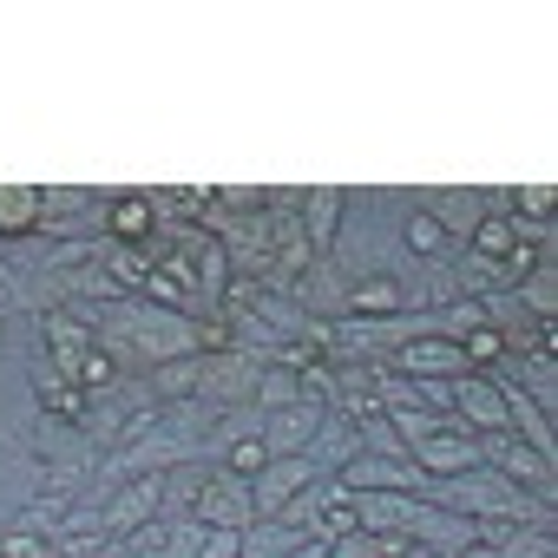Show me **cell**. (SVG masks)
I'll list each match as a JSON object with an SVG mask.
<instances>
[{"mask_svg": "<svg viewBox=\"0 0 558 558\" xmlns=\"http://www.w3.org/2000/svg\"><path fill=\"white\" fill-rule=\"evenodd\" d=\"M250 401H256L263 414H276V408H296V401H303V388H296V375H290V368H263Z\"/></svg>", "mask_w": 558, "mask_h": 558, "instance_id": "cell-21", "label": "cell"}, {"mask_svg": "<svg viewBox=\"0 0 558 558\" xmlns=\"http://www.w3.org/2000/svg\"><path fill=\"white\" fill-rule=\"evenodd\" d=\"M256 395V362L223 349V355H204V375H197V401H210V414L223 401H250Z\"/></svg>", "mask_w": 558, "mask_h": 558, "instance_id": "cell-7", "label": "cell"}, {"mask_svg": "<svg viewBox=\"0 0 558 558\" xmlns=\"http://www.w3.org/2000/svg\"><path fill=\"white\" fill-rule=\"evenodd\" d=\"M453 408H460L466 434H473V427H486V434H506V395H499L486 375H460V381H453Z\"/></svg>", "mask_w": 558, "mask_h": 558, "instance_id": "cell-9", "label": "cell"}, {"mask_svg": "<svg viewBox=\"0 0 558 558\" xmlns=\"http://www.w3.org/2000/svg\"><path fill=\"white\" fill-rule=\"evenodd\" d=\"M303 310L316 316V310H349V290H342V276H336V263H316L310 276H303Z\"/></svg>", "mask_w": 558, "mask_h": 558, "instance_id": "cell-16", "label": "cell"}, {"mask_svg": "<svg viewBox=\"0 0 558 558\" xmlns=\"http://www.w3.org/2000/svg\"><path fill=\"white\" fill-rule=\"evenodd\" d=\"M427 217H434L440 230H447V223H453V230H473V223L486 217V204H480V197H440V204H434Z\"/></svg>", "mask_w": 558, "mask_h": 558, "instance_id": "cell-27", "label": "cell"}, {"mask_svg": "<svg viewBox=\"0 0 558 558\" xmlns=\"http://www.w3.org/2000/svg\"><path fill=\"white\" fill-rule=\"evenodd\" d=\"M395 368L414 375V381H460V375H473L453 336H414L408 349H395Z\"/></svg>", "mask_w": 558, "mask_h": 558, "instance_id": "cell-5", "label": "cell"}, {"mask_svg": "<svg viewBox=\"0 0 558 558\" xmlns=\"http://www.w3.org/2000/svg\"><path fill=\"white\" fill-rule=\"evenodd\" d=\"M269 466V447L256 440V434H243V440H230V460H223V473H236V480H256Z\"/></svg>", "mask_w": 558, "mask_h": 558, "instance_id": "cell-26", "label": "cell"}, {"mask_svg": "<svg viewBox=\"0 0 558 558\" xmlns=\"http://www.w3.org/2000/svg\"><path fill=\"white\" fill-rule=\"evenodd\" d=\"M158 217H171V204H158V197H119V204L106 210L112 243H125V250H132V243L145 250V243L158 236Z\"/></svg>", "mask_w": 558, "mask_h": 558, "instance_id": "cell-10", "label": "cell"}, {"mask_svg": "<svg viewBox=\"0 0 558 558\" xmlns=\"http://www.w3.org/2000/svg\"><path fill=\"white\" fill-rule=\"evenodd\" d=\"M323 421H329V408H323V401H296V408H276V414L263 421V434H256V440L269 447V460H290V453L316 447Z\"/></svg>", "mask_w": 558, "mask_h": 558, "instance_id": "cell-2", "label": "cell"}, {"mask_svg": "<svg viewBox=\"0 0 558 558\" xmlns=\"http://www.w3.org/2000/svg\"><path fill=\"white\" fill-rule=\"evenodd\" d=\"M499 558H551V532H525V525H512V538L499 545Z\"/></svg>", "mask_w": 558, "mask_h": 558, "instance_id": "cell-31", "label": "cell"}, {"mask_svg": "<svg viewBox=\"0 0 558 558\" xmlns=\"http://www.w3.org/2000/svg\"><path fill=\"white\" fill-rule=\"evenodd\" d=\"M310 480H316V460H310V453L269 460V466L256 473V486H250V512H256V519H276V512H283V506H290Z\"/></svg>", "mask_w": 558, "mask_h": 558, "instance_id": "cell-3", "label": "cell"}, {"mask_svg": "<svg viewBox=\"0 0 558 558\" xmlns=\"http://www.w3.org/2000/svg\"><path fill=\"white\" fill-rule=\"evenodd\" d=\"M408 551V532H342L336 545H329V558H401Z\"/></svg>", "mask_w": 558, "mask_h": 558, "instance_id": "cell-15", "label": "cell"}, {"mask_svg": "<svg viewBox=\"0 0 558 558\" xmlns=\"http://www.w3.org/2000/svg\"><path fill=\"white\" fill-rule=\"evenodd\" d=\"M460 355H466V368H473V375H480V368H493V362H499V355H506V336H499V329H486V323H480V329H466V342H460Z\"/></svg>", "mask_w": 558, "mask_h": 558, "instance_id": "cell-25", "label": "cell"}, {"mask_svg": "<svg viewBox=\"0 0 558 558\" xmlns=\"http://www.w3.org/2000/svg\"><path fill=\"white\" fill-rule=\"evenodd\" d=\"M236 551H243V532H230V525H204L197 558H236Z\"/></svg>", "mask_w": 558, "mask_h": 558, "instance_id": "cell-32", "label": "cell"}, {"mask_svg": "<svg viewBox=\"0 0 558 558\" xmlns=\"http://www.w3.org/2000/svg\"><path fill=\"white\" fill-rule=\"evenodd\" d=\"M191 512H197V525H230V532H243V525L256 519V512H250V486H243L236 473H223V466H217V473H204V486H197V506H191Z\"/></svg>", "mask_w": 558, "mask_h": 558, "instance_id": "cell-6", "label": "cell"}, {"mask_svg": "<svg viewBox=\"0 0 558 558\" xmlns=\"http://www.w3.org/2000/svg\"><path fill=\"white\" fill-rule=\"evenodd\" d=\"M47 342H53V355H60V368H73L80 375V362H86V349H93V336L66 316V310H53L47 316Z\"/></svg>", "mask_w": 558, "mask_h": 558, "instance_id": "cell-17", "label": "cell"}, {"mask_svg": "<svg viewBox=\"0 0 558 558\" xmlns=\"http://www.w3.org/2000/svg\"><path fill=\"white\" fill-rule=\"evenodd\" d=\"M204 473H210V466H184V473L158 480V512H184V506H197V486H204Z\"/></svg>", "mask_w": 558, "mask_h": 558, "instance_id": "cell-24", "label": "cell"}, {"mask_svg": "<svg viewBox=\"0 0 558 558\" xmlns=\"http://www.w3.org/2000/svg\"><path fill=\"white\" fill-rule=\"evenodd\" d=\"M151 506H158V473H145V480H132V486L119 493V506L106 512V532H112V538H125L132 525H145V512H151Z\"/></svg>", "mask_w": 558, "mask_h": 558, "instance_id": "cell-14", "label": "cell"}, {"mask_svg": "<svg viewBox=\"0 0 558 558\" xmlns=\"http://www.w3.org/2000/svg\"><path fill=\"white\" fill-rule=\"evenodd\" d=\"M453 558H499V551H486V545H466V551H453Z\"/></svg>", "mask_w": 558, "mask_h": 558, "instance_id": "cell-37", "label": "cell"}, {"mask_svg": "<svg viewBox=\"0 0 558 558\" xmlns=\"http://www.w3.org/2000/svg\"><path fill=\"white\" fill-rule=\"evenodd\" d=\"M0 558H47V551H40V538H34V532H14L8 545H0Z\"/></svg>", "mask_w": 558, "mask_h": 558, "instance_id": "cell-35", "label": "cell"}, {"mask_svg": "<svg viewBox=\"0 0 558 558\" xmlns=\"http://www.w3.org/2000/svg\"><path fill=\"white\" fill-rule=\"evenodd\" d=\"M408 460L427 473V480H453V473H473V466H486V453H480V434H427V440H414L408 447Z\"/></svg>", "mask_w": 558, "mask_h": 558, "instance_id": "cell-4", "label": "cell"}, {"mask_svg": "<svg viewBox=\"0 0 558 558\" xmlns=\"http://www.w3.org/2000/svg\"><path fill=\"white\" fill-rule=\"evenodd\" d=\"M519 243V223H506V217H480L473 223V256H486V263H506V250Z\"/></svg>", "mask_w": 558, "mask_h": 558, "instance_id": "cell-22", "label": "cell"}, {"mask_svg": "<svg viewBox=\"0 0 558 558\" xmlns=\"http://www.w3.org/2000/svg\"><path fill=\"white\" fill-rule=\"evenodd\" d=\"M355 447H375L381 460H408V440L395 434V421H388V414H375V421H355Z\"/></svg>", "mask_w": 558, "mask_h": 558, "instance_id": "cell-23", "label": "cell"}, {"mask_svg": "<svg viewBox=\"0 0 558 558\" xmlns=\"http://www.w3.org/2000/svg\"><path fill=\"white\" fill-rule=\"evenodd\" d=\"M401 303H408V290L395 276H355L349 283V316H395Z\"/></svg>", "mask_w": 558, "mask_h": 558, "instance_id": "cell-13", "label": "cell"}, {"mask_svg": "<svg viewBox=\"0 0 558 558\" xmlns=\"http://www.w3.org/2000/svg\"><path fill=\"white\" fill-rule=\"evenodd\" d=\"M480 453H486V466L499 473V480H532L538 486V499H551V473H545V460L525 447V440H512V434H493V440H480Z\"/></svg>", "mask_w": 558, "mask_h": 558, "instance_id": "cell-8", "label": "cell"}, {"mask_svg": "<svg viewBox=\"0 0 558 558\" xmlns=\"http://www.w3.org/2000/svg\"><path fill=\"white\" fill-rule=\"evenodd\" d=\"M349 512L362 532H401L414 519V493H349Z\"/></svg>", "mask_w": 558, "mask_h": 558, "instance_id": "cell-11", "label": "cell"}, {"mask_svg": "<svg viewBox=\"0 0 558 558\" xmlns=\"http://www.w3.org/2000/svg\"><path fill=\"white\" fill-rule=\"evenodd\" d=\"M197 375H204V355H197V362H178V368H165V375H158V395H171V401H191V395H197Z\"/></svg>", "mask_w": 558, "mask_h": 558, "instance_id": "cell-30", "label": "cell"}, {"mask_svg": "<svg viewBox=\"0 0 558 558\" xmlns=\"http://www.w3.org/2000/svg\"><path fill=\"white\" fill-rule=\"evenodd\" d=\"M197 545H204V525H197V519L171 532V558H197Z\"/></svg>", "mask_w": 558, "mask_h": 558, "instance_id": "cell-34", "label": "cell"}, {"mask_svg": "<svg viewBox=\"0 0 558 558\" xmlns=\"http://www.w3.org/2000/svg\"><path fill=\"white\" fill-rule=\"evenodd\" d=\"M119 381V362H112V349H86V362H80V388H112Z\"/></svg>", "mask_w": 558, "mask_h": 558, "instance_id": "cell-29", "label": "cell"}, {"mask_svg": "<svg viewBox=\"0 0 558 558\" xmlns=\"http://www.w3.org/2000/svg\"><path fill=\"white\" fill-rule=\"evenodd\" d=\"M525 303H532V316H538V323H551V303H558V296H551V269H545L538 283L525 290Z\"/></svg>", "mask_w": 558, "mask_h": 558, "instance_id": "cell-33", "label": "cell"}, {"mask_svg": "<svg viewBox=\"0 0 558 558\" xmlns=\"http://www.w3.org/2000/svg\"><path fill=\"white\" fill-rule=\"evenodd\" d=\"M519 210H525V217H545V210H551V184H532V191H519Z\"/></svg>", "mask_w": 558, "mask_h": 558, "instance_id": "cell-36", "label": "cell"}, {"mask_svg": "<svg viewBox=\"0 0 558 558\" xmlns=\"http://www.w3.org/2000/svg\"><path fill=\"white\" fill-rule=\"evenodd\" d=\"M34 217H40V191H27V184L0 191V236H27Z\"/></svg>", "mask_w": 558, "mask_h": 558, "instance_id": "cell-18", "label": "cell"}, {"mask_svg": "<svg viewBox=\"0 0 558 558\" xmlns=\"http://www.w3.org/2000/svg\"><path fill=\"white\" fill-rule=\"evenodd\" d=\"M506 427H519V434H525V447H532L538 460H551V427H545V414H538L525 395H506Z\"/></svg>", "mask_w": 558, "mask_h": 558, "instance_id": "cell-19", "label": "cell"}, {"mask_svg": "<svg viewBox=\"0 0 558 558\" xmlns=\"http://www.w3.org/2000/svg\"><path fill=\"white\" fill-rule=\"evenodd\" d=\"M336 217H342V197H336V191H316V197L303 204V236H310V250L336 243Z\"/></svg>", "mask_w": 558, "mask_h": 558, "instance_id": "cell-20", "label": "cell"}, {"mask_svg": "<svg viewBox=\"0 0 558 558\" xmlns=\"http://www.w3.org/2000/svg\"><path fill=\"white\" fill-rule=\"evenodd\" d=\"M421 493H434L447 512H466V519H512V506H519V486L499 480L493 466H473V473H453V480H427Z\"/></svg>", "mask_w": 558, "mask_h": 558, "instance_id": "cell-1", "label": "cell"}, {"mask_svg": "<svg viewBox=\"0 0 558 558\" xmlns=\"http://www.w3.org/2000/svg\"><path fill=\"white\" fill-rule=\"evenodd\" d=\"M408 250H414V256H440V250H447V230H440L427 210H414V217H408Z\"/></svg>", "mask_w": 558, "mask_h": 558, "instance_id": "cell-28", "label": "cell"}, {"mask_svg": "<svg viewBox=\"0 0 558 558\" xmlns=\"http://www.w3.org/2000/svg\"><path fill=\"white\" fill-rule=\"evenodd\" d=\"M303 545H310V532H296V525H283V519H250L236 558H296Z\"/></svg>", "mask_w": 558, "mask_h": 558, "instance_id": "cell-12", "label": "cell"}]
</instances>
